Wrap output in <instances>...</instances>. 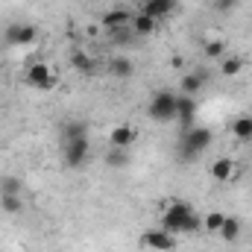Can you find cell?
<instances>
[{
  "label": "cell",
  "mask_w": 252,
  "mask_h": 252,
  "mask_svg": "<svg viewBox=\"0 0 252 252\" xmlns=\"http://www.w3.org/2000/svg\"><path fill=\"white\" fill-rule=\"evenodd\" d=\"M161 229H167L170 235H190V232H199L202 229V217L190 208L188 202L176 199L164 208L161 214Z\"/></svg>",
  "instance_id": "6da1fadb"
},
{
  "label": "cell",
  "mask_w": 252,
  "mask_h": 252,
  "mask_svg": "<svg viewBox=\"0 0 252 252\" xmlns=\"http://www.w3.org/2000/svg\"><path fill=\"white\" fill-rule=\"evenodd\" d=\"M88 153H91V141H88V126L85 124H67L64 126V164L79 170L85 161H88Z\"/></svg>",
  "instance_id": "7a4b0ae2"
},
{
  "label": "cell",
  "mask_w": 252,
  "mask_h": 252,
  "mask_svg": "<svg viewBox=\"0 0 252 252\" xmlns=\"http://www.w3.org/2000/svg\"><path fill=\"white\" fill-rule=\"evenodd\" d=\"M214 135L211 129L205 126H190V129H182V138H179V158L182 161H196L208 147H211Z\"/></svg>",
  "instance_id": "3957f363"
},
{
  "label": "cell",
  "mask_w": 252,
  "mask_h": 252,
  "mask_svg": "<svg viewBox=\"0 0 252 252\" xmlns=\"http://www.w3.org/2000/svg\"><path fill=\"white\" fill-rule=\"evenodd\" d=\"M176 97L173 91H158L153 94L150 106H147V115L156 121V124H173L176 121Z\"/></svg>",
  "instance_id": "277c9868"
},
{
  "label": "cell",
  "mask_w": 252,
  "mask_h": 252,
  "mask_svg": "<svg viewBox=\"0 0 252 252\" xmlns=\"http://www.w3.org/2000/svg\"><path fill=\"white\" fill-rule=\"evenodd\" d=\"M141 247L144 250H153V252H173L176 250V235H170L167 229H147L141 235Z\"/></svg>",
  "instance_id": "5b68a950"
},
{
  "label": "cell",
  "mask_w": 252,
  "mask_h": 252,
  "mask_svg": "<svg viewBox=\"0 0 252 252\" xmlns=\"http://www.w3.org/2000/svg\"><path fill=\"white\" fill-rule=\"evenodd\" d=\"M27 85H30V88H38V91H50V88L56 85L53 67L47 62H32L27 67Z\"/></svg>",
  "instance_id": "8992f818"
},
{
  "label": "cell",
  "mask_w": 252,
  "mask_h": 252,
  "mask_svg": "<svg viewBox=\"0 0 252 252\" xmlns=\"http://www.w3.org/2000/svg\"><path fill=\"white\" fill-rule=\"evenodd\" d=\"M6 44H15V47H24V44H35L38 38V30L32 24H9L6 32H3Z\"/></svg>",
  "instance_id": "52a82bcc"
},
{
  "label": "cell",
  "mask_w": 252,
  "mask_h": 252,
  "mask_svg": "<svg viewBox=\"0 0 252 252\" xmlns=\"http://www.w3.org/2000/svg\"><path fill=\"white\" fill-rule=\"evenodd\" d=\"M129 24H132V12H129L126 6H112V9L103 15V30H109V32L124 30Z\"/></svg>",
  "instance_id": "ba28073f"
},
{
  "label": "cell",
  "mask_w": 252,
  "mask_h": 252,
  "mask_svg": "<svg viewBox=\"0 0 252 252\" xmlns=\"http://www.w3.org/2000/svg\"><path fill=\"white\" fill-rule=\"evenodd\" d=\"M193 118H196V97L179 94L176 97V121L182 124V129H190L193 126Z\"/></svg>",
  "instance_id": "9c48e42d"
},
{
  "label": "cell",
  "mask_w": 252,
  "mask_h": 252,
  "mask_svg": "<svg viewBox=\"0 0 252 252\" xmlns=\"http://www.w3.org/2000/svg\"><path fill=\"white\" fill-rule=\"evenodd\" d=\"M135 138H138V132H135L132 124H118L112 129V135H109V144H112L115 150H129V147L135 144Z\"/></svg>",
  "instance_id": "30bf717a"
},
{
  "label": "cell",
  "mask_w": 252,
  "mask_h": 252,
  "mask_svg": "<svg viewBox=\"0 0 252 252\" xmlns=\"http://www.w3.org/2000/svg\"><path fill=\"white\" fill-rule=\"evenodd\" d=\"M141 12L158 21V18H167V15L176 12V0H144L141 3Z\"/></svg>",
  "instance_id": "8fae6325"
},
{
  "label": "cell",
  "mask_w": 252,
  "mask_h": 252,
  "mask_svg": "<svg viewBox=\"0 0 252 252\" xmlns=\"http://www.w3.org/2000/svg\"><path fill=\"white\" fill-rule=\"evenodd\" d=\"M129 30H132L138 38H147V35H156V30H158V21H156V18H150V15H144V12H138V15H132V24H129Z\"/></svg>",
  "instance_id": "7c38bea8"
},
{
  "label": "cell",
  "mask_w": 252,
  "mask_h": 252,
  "mask_svg": "<svg viewBox=\"0 0 252 252\" xmlns=\"http://www.w3.org/2000/svg\"><path fill=\"white\" fill-rule=\"evenodd\" d=\"M235 173H238V167H235V161L232 158H217L214 164H211V176L217 179V182H232L235 179Z\"/></svg>",
  "instance_id": "4fadbf2b"
},
{
  "label": "cell",
  "mask_w": 252,
  "mask_h": 252,
  "mask_svg": "<svg viewBox=\"0 0 252 252\" xmlns=\"http://www.w3.org/2000/svg\"><path fill=\"white\" fill-rule=\"evenodd\" d=\"M241 232H244V223H241V217H229L226 214V220H223V226H220V238L226 241V244H235L238 238H241Z\"/></svg>",
  "instance_id": "5bb4252c"
},
{
  "label": "cell",
  "mask_w": 252,
  "mask_h": 252,
  "mask_svg": "<svg viewBox=\"0 0 252 252\" xmlns=\"http://www.w3.org/2000/svg\"><path fill=\"white\" fill-rule=\"evenodd\" d=\"M205 85V70H193V73H185L182 76V94L188 97H196Z\"/></svg>",
  "instance_id": "9a60e30c"
},
{
  "label": "cell",
  "mask_w": 252,
  "mask_h": 252,
  "mask_svg": "<svg viewBox=\"0 0 252 252\" xmlns=\"http://www.w3.org/2000/svg\"><path fill=\"white\" fill-rule=\"evenodd\" d=\"M232 135L238 138V141H252V115H241V118H235L232 121Z\"/></svg>",
  "instance_id": "2e32d148"
},
{
  "label": "cell",
  "mask_w": 252,
  "mask_h": 252,
  "mask_svg": "<svg viewBox=\"0 0 252 252\" xmlns=\"http://www.w3.org/2000/svg\"><path fill=\"white\" fill-rule=\"evenodd\" d=\"M109 70H112V76H118V79H129L132 73H135V64L129 56H115L112 64H109Z\"/></svg>",
  "instance_id": "e0dca14e"
},
{
  "label": "cell",
  "mask_w": 252,
  "mask_h": 252,
  "mask_svg": "<svg viewBox=\"0 0 252 252\" xmlns=\"http://www.w3.org/2000/svg\"><path fill=\"white\" fill-rule=\"evenodd\" d=\"M241 70H244V56H223V59H220V73H223V76L232 79V76H238Z\"/></svg>",
  "instance_id": "ac0fdd59"
},
{
  "label": "cell",
  "mask_w": 252,
  "mask_h": 252,
  "mask_svg": "<svg viewBox=\"0 0 252 252\" xmlns=\"http://www.w3.org/2000/svg\"><path fill=\"white\" fill-rule=\"evenodd\" d=\"M70 64H73L79 73H91V70H94V59H91L88 53H82V50H73V53H70Z\"/></svg>",
  "instance_id": "d6986e66"
},
{
  "label": "cell",
  "mask_w": 252,
  "mask_h": 252,
  "mask_svg": "<svg viewBox=\"0 0 252 252\" xmlns=\"http://www.w3.org/2000/svg\"><path fill=\"white\" fill-rule=\"evenodd\" d=\"M0 208H3L6 214H21L24 202H21V196H15V193H0Z\"/></svg>",
  "instance_id": "ffe728a7"
},
{
  "label": "cell",
  "mask_w": 252,
  "mask_h": 252,
  "mask_svg": "<svg viewBox=\"0 0 252 252\" xmlns=\"http://www.w3.org/2000/svg\"><path fill=\"white\" fill-rule=\"evenodd\" d=\"M223 220H226V214H223V211H208V214L202 217V229H208V232H220Z\"/></svg>",
  "instance_id": "44dd1931"
},
{
  "label": "cell",
  "mask_w": 252,
  "mask_h": 252,
  "mask_svg": "<svg viewBox=\"0 0 252 252\" xmlns=\"http://www.w3.org/2000/svg\"><path fill=\"white\" fill-rule=\"evenodd\" d=\"M106 161H109V167H126L129 164V150H115L112 147V153L106 156Z\"/></svg>",
  "instance_id": "7402d4cb"
},
{
  "label": "cell",
  "mask_w": 252,
  "mask_h": 252,
  "mask_svg": "<svg viewBox=\"0 0 252 252\" xmlns=\"http://www.w3.org/2000/svg\"><path fill=\"white\" fill-rule=\"evenodd\" d=\"M205 56H208V59H223V56H226V44H223L220 38L205 41Z\"/></svg>",
  "instance_id": "603a6c76"
},
{
  "label": "cell",
  "mask_w": 252,
  "mask_h": 252,
  "mask_svg": "<svg viewBox=\"0 0 252 252\" xmlns=\"http://www.w3.org/2000/svg\"><path fill=\"white\" fill-rule=\"evenodd\" d=\"M0 193H15V196H21V179H18V176H3V179H0Z\"/></svg>",
  "instance_id": "cb8c5ba5"
},
{
  "label": "cell",
  "mask_w": 252,
  "mask_h": 252,
  "mask_svg": "<svg viewBox=\"0 0 252 252\" xmlns=\"http://www.w3.org/2000/svg\"><path fill=\"white\" fill-rule=\"evenodd\" d=\"M109 35H112V41H115V44H129V41L135 38V32H132L129 27H124V30H115V32H109Z\"/></svg>",
  "instance_id": "d4e9b609"
},
{
  "label": "cell",
  "mask_w": 252,
  "mask_h": 252,
  "mask_svg": "<svg viewBox=\"0 0 252 252\" xmlns=\"http://www.w3.org/2000/svg\"><path fill=\"white\" fill-rule=\"evenodd\" d=\"M214 9H217V12H223V15H229V12H235V9H238V0H214Z\"/></svg>",
  "instance_id": "484cf974"
}]
</instances>
